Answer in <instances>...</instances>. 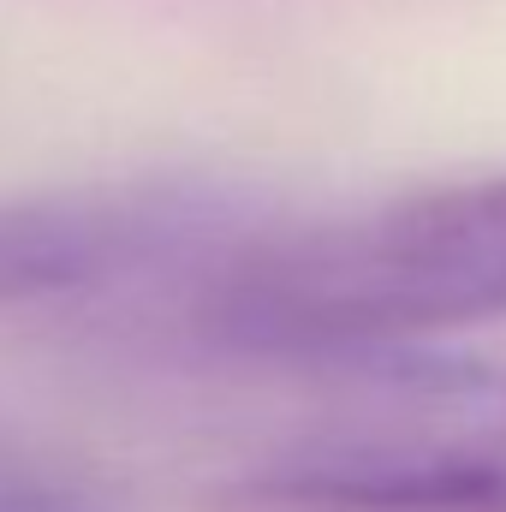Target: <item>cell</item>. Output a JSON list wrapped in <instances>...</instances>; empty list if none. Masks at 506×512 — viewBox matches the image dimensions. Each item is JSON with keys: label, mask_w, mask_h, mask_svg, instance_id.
<instances>
[{"label": "cell", "mask_w": 506, "mask_h": 512, "mask_svg": "<svg viewBox=\"0 0 506 512\" xmlns=\"http://www.w3.org/2000/svg\"><path fill=\"white\" fill-rule=\"evenodd\" d=\"M191 316L251 358H381L506 322V173L227 245Z\"/></svg>", "instance_id": "cell-1"}, {"label": "cell", "mask_w": 506, "mask_h": 512, "mask_svg": "<svg viewBox=\"0 0 506 512\" xmlns=\"http://www.w3.org/2000/svg\"><path fill=\"white\" fill-rule=\"evenodd\" d=\"M358 417L227 483L221 512H506V364L370 358Z\"/></svg>", "instance_id": "cell-2"}, {"label": "cell", "mask_w": 506, "mask_h": 512, "mask_svg": "<svg viewBox=\"0 0 506 512\" xmlns=\"http://www.w3.org/2000/svg\"><path fill=\"white\" fill-rule=\"evenodd\" d=\"M209 233V203L161 185L48 191L0 203V310L84 298Z\"/></svg>", "instance_id": "cell-3"}, {"label": "cell", "mask_w": 506, "mask_h": 512, "mask_svg": "<svg viewBox=\"0 0 506 512\" xmlns=\"http://www.w3.org/2000/svg\"><path fill=\"white\" fill-rule=\"evenodd\" d=\"M0 512H90V501L42 453L0 429Z\"/></svg>", "instance_id": "cell-4"}]
</instances>
